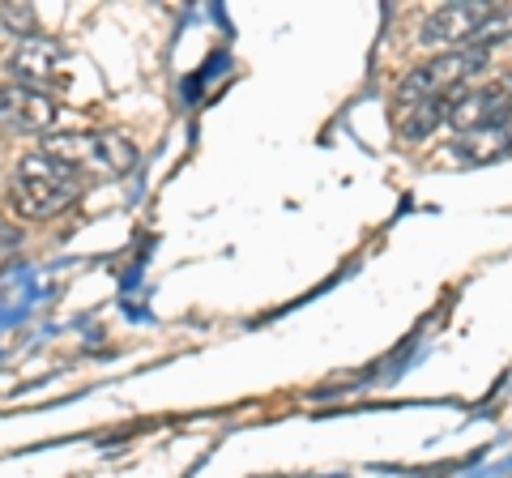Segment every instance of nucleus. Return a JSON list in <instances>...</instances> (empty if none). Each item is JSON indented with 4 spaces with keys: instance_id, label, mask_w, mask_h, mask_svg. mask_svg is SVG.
I'll return each mask as SVG.
<instances>
[{
    "instance_id": "obj_7",
    "label": "nucleus",
    "mask_w": 512,
    "mask_h": 478,
    "mask_svg": "<svg viewBox=\"0 0 512 478\" xmlns=\"http://www.w3.org/2000/svg\"><path fill=\"white\" fill-rule=\"evenodd\" d=\"M64 65V47L56 39H43V35H30L13 47L9 56V73H13V86H26V90H43L52 86V77Z\"/></svg>"
},
{
    "instance_id": "obj_3",
    "label": "nucleus",
    "mask_w": 512,
    "mask_h": 478,
    "mask_svg": "<svg viewBox=\"0 0 512 478\" xmlns=\"http://www.w3.org/2000/svg\"><path fill=\"white\" fill-rule=\"evenodd\" d=\"M43 154L56 158V163L73 167L77 175H103V180H116L137 167V146L120 133H47Z\"/></svg>"
},
{
    "instance_id": "obj_1",
    "label": "nucleus",
    "mask_w": 512,
    "mask_h": 478,
    "mask_svg": "<svg viewBox=\"0 0 512 478\" xmlns=\"http://www.w3.org/2000/svg\"><path fill=\"white\" fill-rule=\"evenodd\" d=\"M86 193V180L73 167L39 154H26L9 184V201L22 218H56Z\"/></svg>"
},
{
    "instance_id": "obj_5",
    "label": "nucleus",
    "mask_w": 512,
    "mask_h": 478,
    "mask_svg": "<svg viewBox=\"0 0 512 478\" xmlns=\"http://www.w3.org/2000/svg\"><path fill=\"white\" fill-rule=\"evenodd\" d=\"M495 13L491 0H466V5H444L423 22L419 39L423 43H457V47H474V35L487 26Z\"/></svg>"
},
{
    "instance_id": "obj_2",
    "label": "nucleus",
    "mask_w": 512,
    "mask_h": 478,
    "mask_svg": "<svg viewBox=\"0 0 512 478\" xmlns=\"http://www.w3.org/2000/svg\"><path fill=\"white\" fill-rule=\"evenodd\" d=\"M491 52L487 47H453V52L436 56L431 65H419L406 73V82L397 86V116L423 107V103H440V99H453V94L470 82L474 73L487 69Z\"/></svg>"
},
{
    "instance_id": "obj_11",
    "label": "nucleus",
    "mask_w": 512,
    "mask_h": 478,
    "mask_svg": "<svg viewBox=\"0 0 512 478\" xmlns=\"http://www.w3.org/2000/svg\"><path fill=\"white\" fill-rule=\"evenodd\" d=\"M13 244H18V231H13L9 222L0 218V252H5V248H13Z\"/></svg>"
},
{
    "instance_id": "obj_8",
    "label": "nucleus",
    "mask_w": 512,
    "mask_h": 478,
    "mask_svg": "<svg viewBox=\"0 0 512 478\" xmlns=\"http://www.w3.org/2000/svg\"><path fill=\"white\" fill-rule=\"evenodd\" d=\"M508 150H512V107H504L495 120L478 124L470 133H457V154L466 163H491V158H500Z\"/></svg>"
},
{
    "instance_id": "obj_9",
    "label": "nucleus",
    "mask_w": 512,
    "mask_h": 478,
    "mask_svg": "<svg viewBox=\"0 0 512 478\" xmlns=\"http://www.w3.org/2000/svg\"><path fill=\"white\" fill-rule=\"evenodd\" d=\"M500 39H512V5H495L487 26L474 35V47H491V43H500Z\"/></svg>"
},
{
    "instance_id": "obj_6",
    "label": "nucleus",
    "mask_w": 512,
    "mask_h": 478,
    "mask_svg": "<svg viewBox=\"0 0 512 478\" xmlns=\"http://www.w3.org/2000/svg\"><path fill=\"white\" fill-rule=\"evenodd\" d=\"M504 107H512V73L500 77V82H491V86H478V90L461 86L453 94V103H448V124H453L457 133H470L478 124L495 120Z\"/></svg>"
},
{
    "instance_id": "obj_4",
    "label": "nucleus",
    "mask_w": 512,
    "mask_h": 478,
    "mask_svg": "<svg viewBox=\"0 0 512 478\" xmlns=\"http://www.w3.org/2000/svg\"><path fill=\"white\" fill-rule=\"evenodd\" d=\"M56 116H60V107H56L52 94L13 86V82L0 86V129L22 133V137H39V133L56 129Z\"/></svg>"
},
{
    "instance_id": "obj_10",
    "label": "nucleus",
    "mask_w": 512,
    "mask_h": 478,
    "mask_svg": "<svg viewBox=\"0 0 512 478\" xmlns=\"http://www.w3.org/2000/svg\"><path fill=\"white\" fill-rule=\"evenodd\" d=\"M0 22H5L13 35H22V39L39 35V18H35V9L30 5H0Z\"/></svg>"
}]
</instances>
